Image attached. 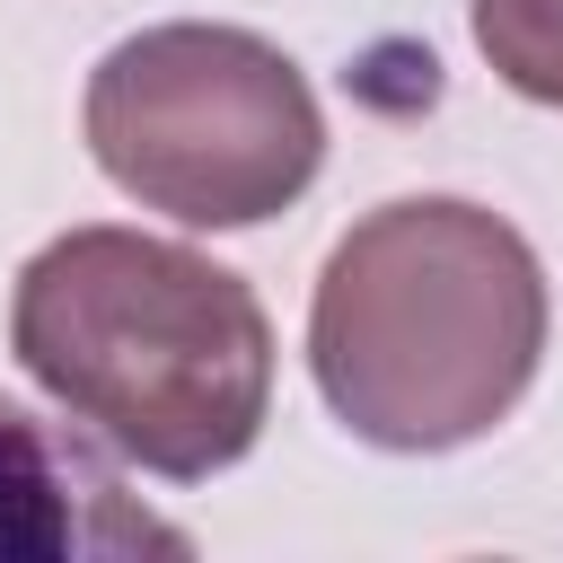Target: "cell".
Instances as JSON below:
<instances>
[{
    "label": "cell",
    "mask_w": 563,
    "mask_h": 563,
    "mask_svg": "<svg viewBox=\"0 0 563 563\" xmlns=\"http://www.w3.org/2000/svg\"><path fill=\"white\" fill-rule=\"evenodd\" d=\"M9 352L70 422L167 484L238 466L273 413V317L246 273L114 220L18 264Z\"/></svg>",
    "instance_id": "6da1fadb"
},
{
    "label": "cell",
    "mask_w": 563,
    "mask_h": 563,
    "mask_svg": "<svg viewBox=\"0 0 563 563\" xmlns=\"http://www.w3.org/2000/svg\"><path fill=\"white\" fill-rule=\"evenodd\" d=\"M545 361V264L466 194H396L361 211L308 299V369L325 413L396 457H440L510 422Z\"/></svg>",
    "instance_id": "7a4b0ae2"
},
{
    "label": "cell",
    "mask_w": 563,
    "mask_h": 563,
    "mask_svg": "<svg viewBox=\"0 0 563 563\" xmlns=\"http://www.w3.org/2000/svg\"><path fill=\"white\" fill-rule=\"evenodd\" d=\"M79 132L114 194L185 229H255L290 211L325 167V114L308 70L255 26L211 18L123 35L88 70Z\"/></svg>",
    "instance_id": "3957f363"
},
{
    "label": "cell",
    "mask_w": 563,
    "mask_h": 563,
    "mask_svg": "<svg viewBox=\"0 0 563 563\" xmlns=\"http://www.w3.org/2000/svg\"><path fill=\"white\" fill-rule=\"evenodd\" d=\"M185 545L194 537L150 519L79 431L0 396V563H114Z\"/></svg>",
    "instance_id": "277c9868"
},
{
    "label": "cell",
    "mask_w": 563,
    "mask_h": 563,
    "mask_svg": "<svg viewBox=\"0 0 563 563\" xmlns=\"http://www.w3.org/2000/svg\"><path fill=\"white\" fill-rule=\"evenodd\" d=\"M475 53L528 106H563V0H475Z\"/></svg>",
    "instance_id": "5b68a950"
}]
</instances>
